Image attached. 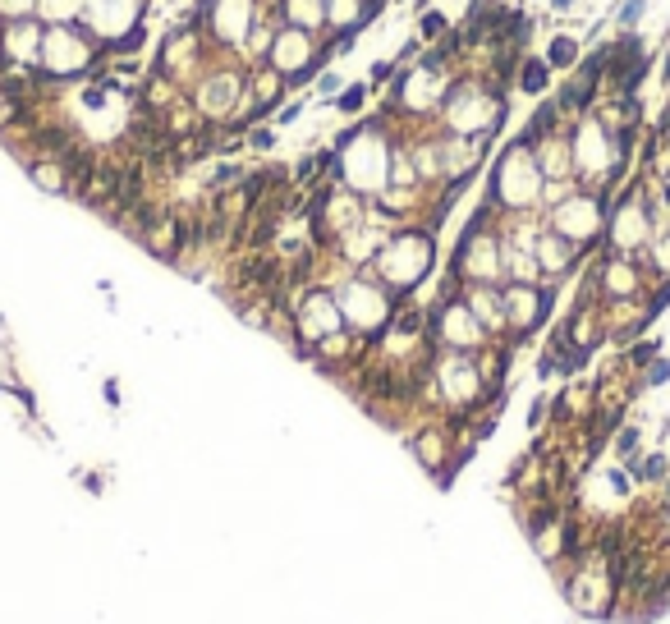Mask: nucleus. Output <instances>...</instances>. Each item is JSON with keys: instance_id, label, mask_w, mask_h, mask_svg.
Returning <instances> with one entry per match:
<instances>
[{"instance_id": "1", "label": "nucleus", "mask_w": 670, "mask_h": 624, "mask_svg": "<svg viewBox=\"0 0 670 624\" xmlns=\"http://www.w3.org/2000/svg\"><path fill=\"white\" fill-rule=\"evenodd\" d=\"M565 597H569V606L588 620H610L615 615L620 588H615V579H610V564L601 560L597 551H588L584 560H574V569H569V579H565Z\"/></svg>"}, {"instance_id": "2", "label": "nucleus", "mask_w": 670, "mask_h": 624, "mask_svg": "<svg viewBox=\"0 0 670 624\" xmlns=\"http://www.w3.org/2000/svg\"><path fill=\"white\" fill-rule=\"evenodd\" d=\"M606 202H610V198H606L601 189H597V193H574V198H565V202L556 207V216H551V230L565 234L569 243H579V248H584L592 234L606 225V216H610Z\"/></svg>"}, {"instance_id": "3", "label": "nucleus", "mask_w": 670, "mask_h": 624, "mask_svg": "<svg viewBox=\"0 0 670 624\" xmlns=\"http://www.w3.org/2000/svg\"><path fill=\"white\" fill-rule=\"evenodd\" d=\"M501 294H505V321L514 326V340L532 335V330L547 321L551 289H542V285H510V289H501Z\"/></svg>"}, {"instance_id": "4", "label": "nucleus", "mask_w": 670, "mask_h": 624, "mask_svg": "<svg viewBox=\"0 0 670 624\" xmlns=\"http://www.w3.org/2000/svg\"><path fill=\"white\" fill-rule=\"evenodd\" d=\"M597 285H601L606 299H634L638 289H643V276H638V267L625 257V252H610V257L597 267Z\"/></svg>"}, {"instance_id": "5", "label": "nucleus", "mask_w": 670, "mask_h": 624, "mask_svg": "<svg viewBox=\"0 0 670 624\" xmlns=\"http://www.w3.org/2000/svg\"><path fill=\"white\" fill-rule=\"evenodd\" d=\"M579 243H569L565 234H556V230H542V239H537V271H547V276H565L569 267L579 262Z\"/></svg>"}, {"instance_id": "6", "label": "nucleus", "mask_w": 670, "mask_h": 624, "mask_svg": "<svg viewBox=\"0 0 670 624\" xmlns=\"http://www.w3.org/2000/svg\"><path fill=\"white\" fill-rule=\"evenodd\" d=\"M143 243H147V252H157L161 262H179V248L189 243V239H184V221L179 216L152 221V225L143 230Z\"/></svg>"}, {"instance_id": "7", "label": "nucleus", "mask_w": 670, "mask_h": 624, "mask_svg": "<svg viewBox=\"0 0 670 624\" xmlns=\"http://www.w3.org/2000/svg\"><path fill=\"white\" fill-rule=\"evenodd\" d=\"M409 450L418 455V464H423L432 477H441V468H445V450H450V441H445V432L427 427V432H418V436L409 441Z\"/></svg>"}, {"instance_id": "8", "label": "nucleus", "mask_w": 670, "mask_h": 624, "mask_svg": "<svg viewBox=\"0 0 670 624\" xmlns=\"http://www.w3.org/2000/svg\"><path fill=\"white\" fill-rule=\"evenodd\" d=\"M547 78H551V65H547V60H528V65L519 69V87L537 96V92H547Z\"/></svg>"}, {"instance_id": "9", "label": "nucleus", "mask_w": 670, "mask_h": 624, "mask_svg": "<svg viewBox=\"0 0 670 624\" xmlns=\"http://www.w3.org/2000/svg\"><path fill=\"white\" fill-rule=\"evenodd\" d=\"M638 445H643V432H638V427H615V455L629 459V468L638 464Z\"/></svg>"}, {"instance_id": "10", "label": "nucleus", "mask_w": 670, "mask_h": 624, "mask_svg": "<svg viewBox=\"0 0 670 624\" xmlns=\"http://www.w3.org/2000/svg\"><path fill=\"white\" fill-rule=\"evenodd\" d=\"M670 473V464H666V455H647L643 464H634V477H643V482H661V477Z\"/></svg>"}, {"instance_id": "11", "label": "nucleus", "mask_w": 670, "mask_h": 624, "mask_svg": "<svg viewBox=\"0 0 670 624\" xmlns=\"http://www.w3.org/2000/svg\"><path fill=\"white\" fill-rule=\"evenodd\" d=\"M574 37H556L551 42V51H547V65H556V69H565V65H574Z\"/></svg>"}, {"instance_id": "12", "label": "nucleus", "mask_w": 670, "mask_h": 624, "mask_svg": "<svg viewBox=\"0 0 670 624\" xmlns=\"http://www.w3.org/2000/svg\"><path fill=\"white\" fill-rule=\"evenodd\" d=\"M363 101H367V83H354L349 92H340L335 111H340V115H358V111H363Z\"/></svg>"}, {"instance_id": "13", "label": "nucleus", "mask_w": 670, "mask_h": 624, "mask_svg": "<svg viewBox=\"0 0 670 624\" xmlns=\"http://www.w3.org/2000/svg\"><path fill=\"white\" fill-rule=\"evenodd\" d=\"M657 349H661V345H657V340H638V345H634V349H629V354H625V363H629V367H647V363H652V358H657Z\"/></svg>"}, {"instance_id": "14", "label": "nucleus", "mask_w": 670, "mask_h": 624, "mask_svg": "<svg viewBox=\"0 0 670 624\" xmlns=\"http://www.w3.org/2000/svg\"><path fill=\"white\" fill-rule=\"evenodd\" d=\"M666 381H670V358H652V363H647L643 386H666Z\"/></svg>"}, {"instance_id": "15", "label": "nucleus", "mask_w": 670, "mask_h": 624, "mask_svg": "<svg viewBox=\"0 0 670 624\" xmlns=\"http://www.w3.org/2000/svg\"><path fill=\"white\" fill-rule=\"evenodd\" d=\"M643 9H647V0H625V5H620V23L634 28L638 18H643Z\"/></svg>"}, {"instance_id": "16", "label": "nucleus", "mask_w": 670, "mask_h": 624, "mask_svg": "<svg viewBox=\"0 0 670 624\" xmlns=\"http://www.w3.org/2000/svg\"><path fill=\"white\" fill-rule=\"evenodd\" d=\"M610 491H615V496H629V491H634V477H629L625 468H610Z\"/></svg>"}, {"instance_id": "17", "label": "nucleus", "mask_w": 670, "mask_h": 624, "mask_svg": "<svg viewBox=\"0 0 670 624\" xmlns=\"http://www.w3.org/2000/svg\"><path fill=\"white\" fill-rule=\"evenodd\" d=\"M271 143H276V133H271V129H252V133H248V147H252V152H267Z\"/></svg>"}, {"instance_id": "18", "label": "nucleus", "mask_w": 670, "mask_h": 624, "mask_svg": "<svg viewBox=\"0 0 670 624\" xmlns=\"http://www.w3.org/2000/svg\"><path fill=\"white\" fill-rule=\"evenodd\" d=\"M445 33V14H427L423 18V37H441Z\"/></svg>"}, {"instance_id": "19", "label": "nucleus", "mask_w": 670, "mask_h": 624, "mask_svg": "<svg viewBox=\"0 0 670 624\" xmlns=\"http://www.w3.org/2000/svg\"><path fill=\"white\" fill-rule=\"evenodd\" d=\"M298 115H303V101H289V106H285V111H280V124H294V120H298Z\"/></svg>"}, {"instance_id": "20", "label": "nucleus", "mask_w": 670, "mask_h": 624, "mask_svg": "<svg viewBox=\"0 0 670 624\" xmlns=\"http://www.w3.org/2000/svg\"><path fill=\"white\" fill-rule=\"evenodd\" d=\"M101 395H106V404H120V381H106Z\"/></svg>"}, {"instance_id": "21", "label": "nucleus", "mask_w": 670, "mask_h": 624, "mask_svg": "<svg viewBox=\"0 0 670 624\" xmlns=\"http://www.w3.org/2000/svg\"><path fill=\"white\" fill-rule=\"evenodd\" d=\"M542 413H547V399H537V404H532V413H528V423H532V427H537V423H542Z\"/></svg>"}, {"instance_id": "22", "label": "nucleus", "mask_w": 670, "mask_h": 624, "mask_svg": "<svg viewBox=\"0 0 670 624\" xmlns=\"http://www.w3.org/2000/svg\"><path fill=\"white\" fill-rule=\"evenodd\" d=\"M551 5H556V9H574V0H551Z\"/></svg>"}]
</instances>
